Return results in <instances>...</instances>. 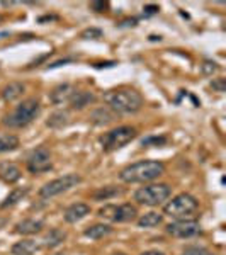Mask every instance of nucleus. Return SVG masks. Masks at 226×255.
Returning a JSON list of instances; mask_svg holds the SVG:
<instances>
[{"mask_svg":"<svg viewBox=\"0 0 226 255\" xmlns=\"http://www.w3.org/2000/svg\"><path fill=\"white\" fill-rule=\"evenodd\" d=\"M104 102L114 114H134L141 109L143 97L138 90L121 87L104 92Z\"/></svg>","mask_w":226,"mask_h":255,"instance_id":"nucleus-1","label":"nucleus"},{"mask_svg":"<svg viewBox=\"0 0 226 255\" xmlns=\"http://www.w3.org/2000/svg\"><path fill=\"white\" fill-rule=\"evenodd\" d=\"M165 174V165L158 160H141L119 172V179L126 184H145Z\"/></svg>","mask_w":226,"mask_h":255,"instance_id":"nucleus-2","label":"nucleus"},{"mask_svg":"<svg viewBox=\"0 0 226 255\" xmlns=\"http://www.w3.org/2000/svg\"><path fill=\"white\" fill-rule=\"evenodd\" d=\"M41 113V104L36 97L26 99L15 108V111L12 114H7L3 118V125L9 128H26L27 125H31Z\"/></svg>","mask_w":226,"mask_h":255,"instance_id":"nucleus-3","label":"nucleus"},{"mask_svg":"<svg viewBox=\"0 0 226 255\" xmlns=\"http://www.w3.org/2000/svg\"><path fill=\"white\" fill-rule=\"evenodd\" d=\"M199 209V201L194 196L182 192V194L172 197V201L163 206V213L174 220H191L194 213Z\"/></svg>","mask_w":226,"mask_h":255,"instance_id":"nucleus-4","label":"nucleus"},{"mask_svg":"<svg viewBox=\"0 0 226 255\" xmlns=\"http://www.w3.org/2000/svg\"><path fill=\"white\" fill-rule=\"evenodd\" d=\"M170 192L172 189L168 184H148L134 192V201H138V204H143V206L155 208L167 201L170 197Z\"/></svg>","mask_w":226,"mask_h":255,"instance_id":"nucleus-5","label":"nucleus"},{"mask_svg":"<svg viewBox=\"0 0 226 255\" xmlns=\"http://www.w3.org/2000/svg\"><path fill=\"white\" fill-rule=\"evenodd\" d=\"M138 136L136 128L133 126H119L101 136V145L106 151H116L119 148L126 146Z\"/></svg>","mask_w":226,"mask_h":255,"instance_id":"nucleus-6","label":"nucleus"},{"mask_svg":"<svg viewBox=\"0 0 226 255\" xmlns=\"http://www.w3.org/2000/svg\"><path fill=\"white\" fill-rule=\"evenodd\" d=\"M99 216L113 223H131L138 218V209L133 204H106L99 209Z\"/></svg>","mask_w":226,"mask_h":255,"instance_id":"nucleus-7","label":"nucleus"},{"mask_svg":"<svg viewBox=\"0 0 226 255\" xmlns=\"http://www.w3.org/2000/svg\"><path fill=\"white\" fill-rule=\"evenodd\" d=\"M82 182V177L79 174H67L63 177H58V179L51 180V182L44 184L43 187L39 189V196L44 197V199H49V197H55L61 194V192H67L72 187L79 186Z\"/></svg>","mask_w":226,"mask_h":255,"instance_id":"nucleus-8","label":"nucleus"},{"mask_svg":"<svg viewBox=\"0 0 226 255\" xmlns=\"http://www.w3.org/2000/svg\"><path fill=\"white\" fill-rule=\"evenodd\" d=\"M51 153L48 148L39 146L27 157V170L31 174H43V172L51 170Z\"/></svg>","mask_w":226,"mask_h":255,"instance_id":"nucleus-9","label":"nucleus"},{"mask_svg":"<svg viewBox=\"0 0 226 255\" xmlns=\"http://www.w3.org/2000/svg\"><path fill=\"white\" fill-rule=\"evenodd\" d=\"M167 233L175 238H191L201 233V225L196 220H175L167 226Z\"/></svg>","mask_w":226,"mask_h":255,"instance_id":"nucleus-10","label":"nucleus"},{"mask_svg":"<svg viewBox=\"0 0 226 255\" xmlns=\"http://www.w3.org/2000/svg\"><path fill=\"white\" fill-rule=\"evenodd\" d=\"M75 90L77 89L73 87L72 84H60V85H56L51 92H49V101H51L53 104H56V106L67 104V102H70V99H72Z\"/></svg>","mask_w":226,"mask_h":255,"instance_id":"nucleus-11","label":"nucleus"},{"mask_svg":"<svg viewBox=\"0 0 226 255\" xmlns=\"http://www.w3.org/2000/svg\"><path fill=\"white\" fill-rule=\"evenodd\" d=\"M94 102H96V96H94V92H89V90H75L68 104L72 106V109L82 111V109L87 108V106L94 104Z\"/></svg>","mask_w":226,"mask_h":255,"instance_id":"nucleus-12","label":"nucleus"},{"mask_svg":"<svg viewBox=\"0 0 226 255\" xmlns=\"http://www.w3.org/2000/svg\"><path fill=\"white\" fill-rule=\"evenodd\" d=\"M87 215H90L89 204L77 203V204H72L70 208L65 209V221H67V223H77V221L84 220Z\"/></svg>","mask_w":226,"mask_h":255,"instance_id":"nucleus-13","label":"nucleus"},{"mask_svg":"<svg viewBox=\"0 0 226 255\" xmlns=\"http://www.w3.org/2000/svg\"><path fill=\"white\" fill-rule=\"evenodd\" d=\"M43 228H44V221L27 218V220H22L15 225V233H19V235H36Z\"/></svg>","mask_w":226,"mask_h":255,"instance_id":"nucleus-14","label":"nucleus"},{"mask_svg":"<svg viewBox=\"0 0 226 255\" xmlns=\"http://www.w3.org/2000/svg\"><path fill=\"white\" fill-rule=\"evenodd\" d=\"M65 240H67V232H63L61 228H51L46 235H44L43 247L44 249H56V247H60Z\"/></svg>","mask_w":226,"mask_h":255,"instance_id":"nucleus-15","label":"nucleus"},{"mask_svg":"<svg viewBox=\"0 0 226 255\" xmlns=\"http://www.w3.org/2000/svg\"><path fill=\"white\" fill-rule=\"evenodd\" d=\"M0 179L7 184H14L20 179V168L15 163L3 162L0 163Z\"/></svg>","mask_w":226,"mask_h":255,"instance_id":"nucleus-16","label":"nucleus"},{"mask_svg":"<svg viewBox=\"0 0 226 255\" xmlns=\"http://www.w3.org/2000/svg\"><path fill=\"white\" fill-rule=\"evenodd\" d=\"M26 90V85L22 82H10L2 89V99L5 102H14L15 99H19Z\"/></svg>","mask_w":226,"mask_h":255,"instance_id":"nucleus-17","label":"nucleus"},{"mask_svg":"<svg viewBox=\"0 0 226 255\" xmlns=\"http://www.w3.org/2000/svg\"><path fill=\"white\" fill-rule=\"evenodd\" d=\"M114 119H116V114H114L109 108H99V109L94 111L92 116H90V121L97 126L109 125V123H113Z\"/></svg>","mask_w":226,"mask_h":255,"instance_id":"nucleus-18","label":"nucleus"},{"mask_svg":"<svg viewBox=\"0 0 226 255\" xmlns=\"http://www.w3.org/2000/svg\"><path fill=\"white\" fill-rule=\"evenodd\" d=\"M39 249L34 240H22L12 247V255H34Z\"/></svg>","mask_w":226,"mask_h":255,"instance_id":"nucleus-19","label":"nucleus"},{"mask_svg":"<svg viewBox=\"0 0 226 255\" xmlns=\"http://www.w3.org/2000/svg\"><path fill=\"white\" fill-rule=\"evenodd\" d=\"M113 233V228L109 225H104V223H97V225H92L89 226L87 230L84 232V235L87 238H92V240H101V238L108 237Z\"/></svg>","mask_w":226,"mask_h":255,"instance_id":"nucleus-20","label":"nucleus"},{"mask_svg":"<svg viewBox=\"0 0 226 255\" xmlns=\"http://www.w3.org/2000/svg\"><path fill=\"white\" fill-rule=\"evenodd\" d=\"M162 221H163V215L150 211V213H145L143 216L138 218V226L139 228H155V226L162 225Z\"/></svg>","mask_w":226,"mask_h":255,"instance_id":"nucleus-21","label":"nucleus"},{"mask_svg":"<svg viewBox=\"0 0 226 255\" xmlns=\"http://www.w3.org/2000/svg\"><path fill=\"white\" fill-rule=\"evenodd\" d=\"M27 192H29V187H20V189H14V191L9 192V196L3 199V203L0 204V208L5 209V208H10V206H15V204L19 203V201H22L24 197L27 196Z\"/></svg>","mask_w":226,"mask_h":255,"instance_id":"nucleus-22","label":"nucleus"},{"mask_svg":"<svg viewBox=\"0 0 226 255\" xmlns=\"http://www.w3.org/2000/svg\"><path fill=\"white\" fill-rule=\"evenodd\" d=\"M70 121V116L67 111H56V113H53L51 116H49V119L46 121V126L48 128H63L67 126Z\"/></svg>","mask_w":226,"mask_h":255,"instance_id":"nucleus-23","label":"nucleus"},{"mask_svg":"<svg viewBox=\"0 0 226 255\" xmlns=\"http://www.w3.org/2000/svg\"><path fill=\"white\" fill-rule=\"evenodd\" d=\"M122 189H119L116 186H106V187H101L99 191L94 192V199L97 201H108L111 197H116L119 194H122Z\"/></svg>","mask_w":226,"mask_h":255,"instance_id":"nucleus-24","label":"nucleus"},{"mask_svg":"<svg viewBox=\"0 0 226 255\" xmlns=\"http://www.w3.org/2000/svg\"><path fill=\"white\" fill-rule=\"evenodd\" d=\"M19 148V138L14 134H0V153L14 151Z\"/></svg>","mask_w":226,"mask_h":255,"instance_id":"nucleus-25","label":"nucleus"},{"mask_svg":"<svg viewBox=\"0 0 226 255\" xmlns=\"http://www.w3.org/2000/svg\"><path fill=\"white\" fill-rule=\"evenodd\" d=\"M80 38L82 39H99V38H102V31L97 29V27H89V29L80 32Z\"/></svg>","mask_w":226,"mask_h":255,"instance_id":"nucleus-26","label":"nucleus"},{"mask_svg":"<svg viewBox=\"0 0 226 255\" xmlns=\"http://www.w3.org/2000/svg\"><path fill=\"white\" fill-rule=\"evenodd\" d=\"M182 255H215L211 250L204 249V247H189L182 252Z\"/></svg>","mask_w":226,"mask_h":255,"instance_id":"nucleus-27","label":"nucleus"},{"mask_svg":"<svg viewBox=\"0 0 226 255\" xmlns=\"http://www.w3.org/2000/svg\"><path fill=\"white\" fill-rule=\"evenodd\" d=\"M218 70H220V67L215 63V61H204L203 65H201V72L204 73V75H213V73H216Z\"/></svg>","mask_w":226,"mask_h":255,"instance_id":"nucleus-28","label":"nucleus"},{"mask_svg":"<svg viewBox=\"0 0 226 255\" xmlns=\"http://www.w3.org/2000/svg\"><path fill=\"white\" fill-rule=\"evenodd\" d=\"M92 10L96 12H108L109 10V2H104V0H97V2H92L90 3Z\"/></svg>","mask_w":226,"mask_h":255,"instance_id":"nucleus-29","label":"nucleus"},{"mask_svg":"<svg viewBox=\"0 0 226 255\" xmlns=\"http://www.w3.org/2000/svg\"><path fill=\"white\" fill-rule=\"evenodd\" d=\"M211 87L218 90V92H225V89H226V85H225V79H216V80H213L211 82Z\"/></svg>","mask_w":226,"mask_h":255,"instance_id":"nucleus-30","label":"nucleus"},{"mask_svg":"<svg viewBox=\"0 0 226 255\" xmlns=\"http://www.w3.org/2000/svg\"><path fill=\"white\" fill-rule=\"evenodd\" d=\"M143 10H145V15H153V14H157V12L160 10V7L155 5V3H150V5L143 7Z\"/></svg>","mask_w":226,"mask_h":255,"instance_id":"nucleus-31","label":"nucleus"},{"mask_svg":"<svg viewBox=\"0 0 226 255\" xmlns=\"http://www.w3.org/2000/svg\"><path fill=\"white\" fill-rule=\"evenodd\" d=\"M72 61H73V58H63V60H58V61H55V63L48 65V70H49V68H58V67H61V65L72 63Z\"/></svg>","mask_w":226,"mask_h":255,"instance_id":"nucleus-32","label":"nucleus"},{"mask_svg":"<svg viewBox=\"0 0 226 255\" xmlns=\"http://www.w3.org/2000/svg\"><path fill=\"white\" fill-rule=\"evenodd\" d=\"M167 139L165 138H148V139H143V145H148V143H157V145H162V143H165Z\"/></svg>","mask_w":226,"mask_h":255,"instance_id":"nucleus-33","label":"nucleus"},{"mask_svg":"<svg viewBox=\"0 0 226 255\" xmlns=\"http://www.w3.org/2000/svg\"><path fill=\"white\" fill-rule=\"evenodd\" d=\"M114 65H117L116 61H106V63H96V67L102 68V67H114Z\"/></svg>","mask_w":226,"mask_h":255,"instance_id":"nucleus-34","label":"nucleus"},{"mask_svg":"<svg viewBox=\"0 0 226 255\" xmlns=\"http://www.w3.org/2000/svg\"><path fill=\"white\" fill-rule=\"evenodd\" d=\"M141 255H165V254L158 252V250H148V252H143Z\"/></svg>","mask_w":226,"mask_h":255,"instance_id":"nucleus-35","label":"nucleus"},{"mask_svg":"<svg viewBox=\"0 0 226 255\" xmlns=\"http://www.w3.org/2000/svg\"><path fill=\"white\" fill-rule=\"evenodd\" d=\"M150 39L151 41H157V39L160 41V39H162V36H150Z\"/></svg>","mask_w":226,"mask_h":255,"instance_id":"nucleus-36","label":"nucleus"},{"mask_svg":"<svg viewBox=\"0 0 226 255\" xmlns=\"http://www.w3.org/2000/svg\"><path fill=\"white\" fill-rule=\"evenodd\" d=\"M3 36H9V32H0V38H3Z\"/></svg>","mask_w":226,"mask_h":255,"instance_id":"nucleus-37","label":"nucleus"},{"mask_svg":"<svg viewBox=\"0 0 226 255\" xmlns=\"http://www.w3.org/2000/svg\"><path fill=\"white\" fill-rule=\"evenodd\" d=\"M2 22H3V15L0 14V24H2Z\"/></svg>","mask_w":226,"mask_h":255,"instance_id":"nucleus-38","label":"nucleus"},{"mask_svg":"<svg viewBox=\"0 0 226 255\" xmlns=\"http://www.w3.org/2000/svg\"><path fill=\"white\" fill-rule=\"evenodd\" d=\"M113 255H126V254H122V252H117V254H113Z\"/></svg>","mask_w":226,"mask_h":255,"instance_id":"nucleus-39","label":"nucleus"},{"mask_svg":"<svg viewBox=\"0 0 226 255\" xmlns=\"http://www.w3.org/2000/svg\"><path fill=\"white\" fill-rule=\"evenodd\" d=\"M55 255H65V254H55Z\"/></svg>","mask_w":226,"mask_h":255,"instance_id":"nucleus-40","label":"nucleus"}]
</instances>
